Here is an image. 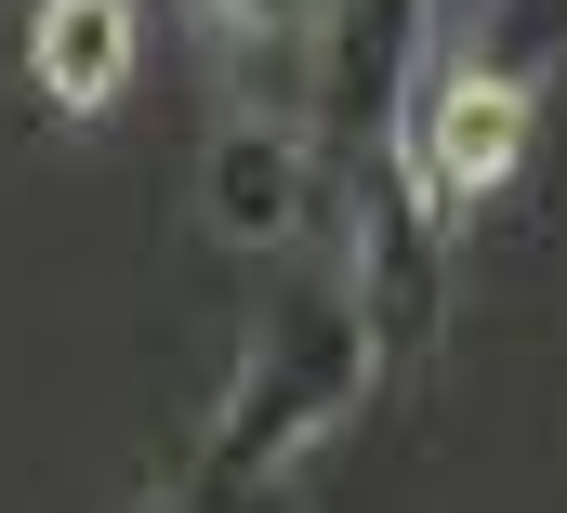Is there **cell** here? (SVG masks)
I'll return each instance as SVG.
<instances>
[{"instance_id":"cell-1","label":"cell","mask_w":567,"mask_h":513,"mask_svg":"<svg viewBox=\"0 0 567 513\" xmlns=\"http://www.w3.org/2000/svg\"><path fill=\"white\" fill-rule=\"evenodd\" d=\"M370 383H383V329H370L357 276H278L238 343V383L198 435V488H278L303 448H330L357 421Z\"/></svg>"},{"instance_id":"cell-2","label":"cell","mask_w":567,"mask_h":513,"mask_svg":"<svg viewBox=\"0 0 567 513\" xmlns=\"http://www.w3.org/2000/svg\"><path fill=\"white\" fill-rule=\"evenodd\" d=\"M528 132H542V66H515V53H423L410 119H396L383 158L423 185L435 211H475V198H502V185H515Z\"/></svg>"},{"instance_id":"cell-3","label":"cell","mask_w":567,"mask_h":513,"mask_svg":"<svg viewBox=\"0 0 567 513\" xmlns=\"http://www.w3.org/2000/svg\"><path fill=\"white\" fill-rule=\"evenodd\" d=\"M435 224H449V211H435L383 145L343 171V238H357L343 276H357V303H370V329H383V369H410L435 343V316H449V251H435Z\"/></svg>"},{"instance_id":"cell-4","label":"cell","mask_w":567,"mask_h":513,"mask_svg":"<svg viewBox=\"0 0 567 513\" xmlns=\"http://www.w3.org/2000/svg\"><path fill=\"white\" fill-rule=\"evenodd\" d=\"M330 198H343V158H330V132L278 119V106H238V119H212V145H198V211H212V238H238V251H278V238H303Z\"/></svg>"},{"instance_id":"cell-5","label":"cell","mask_w":567,"mask_h":513,"mask_svg":"<svg viewBox=\"0 0 567 513\" xmlns=\"http://www.w3.org/2000/svg\"><path fill=\"white\" fill-rule=\"evenodd\" d=\"M198 27H212V53H225L238 106H278V119H303V106H317V40H330V0H212Z\"/></svg>"},{"instance_id":"cell-6","label":"cell","mask_w":567,"mask_h":513,"mask_svg":"<svg viewBox=\"0 0 567 513\" xmlns=\"http://www.w3.org/2000/svg\"><path fill=\"white\" fill-rule=\"evenodd\" d=\"M27 80H40V106L93 119L133 80V0H40L27 13Z\"/></svg>"}]
</instances>
